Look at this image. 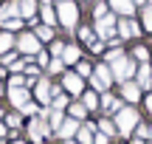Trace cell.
<instances>
[{
  "instance_id": "obj_1",
  "label": "cell",
  "mask_w": 152,
  "mask_h": 144,
  "mask_svg": "<svg viewBox=\"0 0 152 144\" xmlns=\"http://www.w3.org/2000/svg\"><path fill=\"white\" fill-rule=\"evenodd\" d=\"M135 124H141V119H138V113L132 110V107H121V110L115 113V130H118L121 136H130Z\"/></svg>"
},
{
  "instance_id": "obj_2",
  "label": "cell",
  "mask_w": 152,
  "mask_h": 144,
  "mask_svg": "<svg viewBox=\"0 0 152 144\" xmlns=\"http://www.w3.org/2000/svg\"><path fill=\"white\" fill-rule=\"evenodd\" d=\"M56 20L65 28H73L76 20H79V6H76L73 0H59V6H56Z\"/></svg>"
},
{
  "instance_id": "obj_3",
  "label": "cell",
  "mask_w": 152,
  "mask_h": 144,
  "mask_svg": "<svg viewBox=\"0 0 152 144\" xmlns=\"http://www.w3.org/2000/svg\"><path fill=\"white\" fill-rule=\"evenodd\" d=\"M110 71H113V79H118L121 85L130 82V76L135 73V62L130 60V57H121V60H115L113 65H110Z\"/></svg>"
},
{
  "instance_id": "obj_4",
  "label": "cell",
  "mask_w": 152,
  "mask_h": 144,
  "mask_svg": "<svg viewBox=\"0 0 152 144\" xmlns=\"http://www.w3.org/2000/svg\"><path fill=\"white\" fill-rule=\"evenodd\" d=\"M90 82H93V90H107L110 82H113V71H110V65H104V62H102V65H96Z\"/></svg>"
},
{
  "instance_id": "obj_5",
  "label": "cell",
  "mask_w": 152,
  "mask_h": 144,
  "mask_svg": "<svg viewBox=\"0 0 152 144\" xmlns=\"http://www.w3.org/2000/svg\"><path fill=\"white\" fill-rule=\"evenodd\" d=\"M54 130H51V124L45 122L42 116H34L31 122H28V136H31V141H42V136H51Z\"/></svg>"
},
{
  "instance_id": "obj_6",
  "label": "cell",
  "mask_w": 152,
  "mask_h": 144,
  "mask_svg": "<svg viewBox=\"0 0 152 144\" xmlns=\"http://www.w3.org/2000/svg\"><path fill=\"white\" fill-rule=\"evenodd\" d=\"M17 48L23 51V54L28 57V60H31L34 54H39V40H37V34H20V40H17Z\"/></svg>"
},
{
  "instance_id": "obj_7",
  "label": "cell",
  "mask_w": 152,
  "mask_h": 144,
  "mask_svg": "<svg viewBox=\"0 0 152 144\" xmlns=\"http://www.w3.org/2000/svg\"><path fill=\"white\" fill-rule=\"evenodd\" d=\"M48 96H51V82H48V79H39V82H37V90H34V99H37L39 105L51 107V99H48Z\"/></svg>"
},
{
  "instance_id": "obj_8",
  "label": "cell",
  "mask_w": 152,
  "mask_h": 144,
  "mask_svg": "<svg viewBox=\"0 0 152 144\" xmlns=\"http://www.w3.org/2000/svg\"><path fill=\"white\" fill-rule=\"evenodd\" d=\"M11 105L17 107V110H23V107L31 102V93H28V88H11Z\"/></svg>"
},
{
  "instance_id": "obj_9",
  "label": "cell",
  "mask_w": 152,
  "mask_h": 144,
  "mask_svg": "<svg viewBox=\"0 0 152 144\" xmlns=\"http://www.w3.org/2000/svg\"><path fill=\"white\" fill-rule=\"evenodd\" d=\"M113 26H115V17L113 14H107V17H102V20H96V34L99 37H113Z\"/></svg>"
},
{
  "instance_id": "obj_10",
  "label": "cell",
  "mask_w": 152,
  "mask_h": 144,
  "mask_svg": "<svg viewBox=\"0 0 152 144\" xmlns=\"http://www.w3.org/2000/svg\"><path fill=\"white\" fill-rule=\"evenodd\" d=\"M62 88H65L71 96H79V93H82V76H76V73H65Z\"/></svg>"
},
{
  "instance_id": "obj_11",
  "label": "cell",
  "mask_w": 152,
  "mask_h": 144,
  "mask_svg": "<svg viewBox=\"0 0 152 144\" xmlns=\"http://www.w3.org/2000/svg\"><path fill=\"white\" fill-rule=\"evenodd\" d=\"M79 127H82V124H79V119H65V122H62V127L56 130V133H59L62 139L68 141V139H73V136L79 133Z\"/></svg>"
},
{
  "instance_id": "obj_12",
  "label": "cell",
  "mask_w": 152,
  "mask_h": 144,
  "mask_svg": "<svg viewBox=\"0 0 152 144\" xmlns=\"http://www.w3.org/2000/svg\"><path fill=\"white\" fill-rule=\"evenodd\" d=\"M118 34H121V37H135V34H138V23L130 20V17L118 20Z\"/></svg>"
},
{
  "instance_id": "obj_13",
  "label": "cell",
  "mask_w": 152,
  "mask_h": 144,
  "mask_svg": "<svg viewBox=\"0 0 152 144\" xmlns=\"http://www.w3.org/2000/svg\"><path fill=\"white\" fill-rule=\"evenodd\" d=\"M110 6H113L121 17H130L132 11H135V3H132V0H110Z\"/></svg>"
},
{
  "instance_id": "obj_14",
  "label": "cell",
  "mask_w": 152,
  "mask_h": 144,
  "mask_svg": "<svg viewBox=\"0 0 152 144\" xmlns=\"http://www.w3.org/2000/svg\"><path fill=\"white\" fill-rule=\"evenodd\" d=\"M121 93H124L127 102H138V96H141V88H138V82H124L121 85Z\"/></svg>"
},
{
  "instance_id": "obj_15",
  "label": "cell",
  "mask_w": 152,
  "mask_h": 144,
  "mask_svg": "<svg viewBox=\"0 0 152 144\" xmlns=\"http://www.w3.org/2000/svg\"><path fill=\"white\" fill-rule=\"evenodd\" d=\"M37 9H39L37 0H17V11H20V17H26V20H28Z\"/></svg>"
},
{
  "instance_id": "obj_16",
  "label": "cell",
  "mask_w": 152,
  "mask_h": 144,
  "mask_svg": "<svg viewBox=\"0 0 152 144\" xmlns=\"http://www.w3.org/2000/svg\"><path fill=\"white\" fill-rule=\"evenodd\" d=\"M39 14H42V23H45V26H54V23H56V11L51 9L48 0H42V3H39Z\"/></svg>"
},
{
  "instance_id": "obj_17",
  "label": "cell",
  "mask_w": 152,
  "mask_h": 144,
  "mask_svg": "<svg viewBox=\"0 0 152 144\" xmlns=\"http://www.w3.org/2000/svg\"><path fill=\"white\" fill-rule=\"evenodd\" d=\"M149 85H152V68L141 65L138 68V88H149Z\"/></svg>"
},
{
  "instance_id": "obj_18",
  "label": "cell",
  "mask_w": 152,
  "mask_h": 144,
  "mask_svg": "<svg viewBox=\"0 0 152 144\" xmlns=\"http://www.w3.org/2000/svg\"><path fill=\"white\" fill-rule=\"evenodd\" d=\"M79 57H82V51L76 48V45H68V48L62 51V62H68V65H71V62H79Z\"/></svg>"
},
{
  "instance_id": "obj_19",
  "label": "cell",
  "mask_w": 152,
  "mask_h": 144,
  "mask_svg": "<svg viewBox=\"0 0 152 144\" xmlns=\"http://www.w3.org/2000/svg\"><path fill=\"white\" fill-rule=\"evenodd\" d=\"M20 11H17V3H3V9H0V23L11 20V17H17Z\"/></svg>"
},
{
  "instance_id": "obj_20",
  "label": "cell",
  "mask_w": 152,
  "mask_h": 144,
  "mask_svg": "<svg viewBox=\"0 0 152 144\" xmlns=\"http://www.w3.org/2000/svg\"><path fill=\"white\" fill-rule=\"evenodd\" d=\"M79 144H93V122L90 124H85V127H79Z\"/></svg>"
},
{
  "instance_id": "obj_21",
  "label": "cell",
  "mask_w": 152,
  "mask_h": 144,
  "mask_svg": "<svg viewBox=\"0 0 152 144\" xmlns=\"http://www.w3.org/2000/svg\"><path fill=\"white\" fill-rule=\"evenodd\" d=\"M102 107H104V110H115V113H118L121 110V102L113 99V96H102Z\"/></svg>"
},
{
  "instance_id": "obj_22",
  "label": "cell",
  "mask_w": 152,
  "mask_h": 144,
  "mask_svg": "<svg viewBox=\"0 0 152 144\" xmlns=\"http://www.w3.org/2000/svg\"><path fill=\"white\" fill-rule=\"evenodd\" d=\"M85 113H87V107L82 105V102H73V105H71V119H79V122H82Z\"/></svg>"
},
{
  "instance_id": "obj_23",
  "label": "cell",
  "mask_w": 152,
  "mask_h": 144,
  "mask_svg": "<svg viewBox=\"0 0 152 144\" xmlns=\"http://www.w3.org/2000/svg\"><path fill=\"white\" fill-rule=\"evenodd\" d=\"M11 45H14V37H11L9 31H3V34H0V54H6Z\"/></svg>"
},
{
  "instance_id": "obj_24",
  "label": "cell",
  "mask_w": 152,
  "mask_h": 144,
  "mask_svg": "<svg viewBox=\"0 0 152 144\" xmlns=\"http://www.w3.org/2000/svg\"><path fill=\"white\" fill-rule=\"evenodd\" d=\"M82 105L87 107V110H93V107H99V96H96V90H87L85 93V102Z\"/></svg>"
},
{
  "instance_id": "obj_25",
  "label": "cell",
  "mask_w": 152,
  "mask_h": 144,
  "mask_svg": "<svg viewBox=\"0 0 152 144\" xmlns=\"http://www.w3.org/2000/svg\"><path fill=\"white\" fill-rule=\"evenodd\" d=\"M99 127H102L104 136H115V133H118V130H115V122H110V119H102V122H99Z\"/></svg>"
},
{
  "instance_id": "obj_26",
  "label": "cell",
  "mask_w": 152,
  "mask_h": 144,
  "mask_svg": "<svg viewBox=\"0 0 152 144\" xmlns=\"http://www.w3.org/2000/svg\"><path fill=\"white\" fill-rule=\"evenodd\" d=\"M121 57H124V54H121V48H110L107 54H104V60H107V65H113V62L121 60Z\"/></svg>"
},
{
  "instance_id": "obj_27",
  "label": "cell",
  "mask_w": 152,
  "mask_h": 144,
  "mask_svg": "<svg viewBox=\"0 0 152 144\" xmlns=\"http://www.w3.org/2000/svg\"><path fill=\"white\" fill-rule=\"evenodd\" d=\"M6 122H9L11 130H17V127L23 124V116H20V113H11V116H6Z\"/></svg>"
},
{
  "instance_id": "obj_28",
  "label": "cell",
  "mask_w": 152,
  "mask_h": 144,
  "mask_svg": "<svg viewBox=\"0 0 152 144\" xmlns=\"http://www.w3.org/2000/svg\"><path fill=\"white\" fill-rule=\"evenodd\" d=\"M107 9H110L107 3H96V9H93V17H96V20H102V17H107Z\"/></svg>"
},
{
  "instance_id": "obj_29",
  "label": "cell",
  "mask_w": 152,
  "mask_h": 144,
  "mask_svg": "<svg viewBox=\"0 0 152 144\" xmlns=\"http://www.w3.org/2000/svg\"><path fill=\"white\" fill-rule=\"evenodd\" d=\"M51 37H54L51 26H39V28H37V40H51Z\"/></svg>"
},
{
  "instance_id": "obj_30",
  "label": "cell",
  "mask_w": 152,
  "mask_h": 144,
  "mask_svg": "<svg viewBox=\"0 0 152 144\" xmlns=\"http://www.w3.org/2000/svg\"><path fill=\"white\" fill-rule=\"evenodd\" d=\"M23 26V20H20V17H11V20H6L3 23V28H6V31H14V28H20Z\"/></svg>"
},
{
  "instance_id": "obj_31",
  "label": "cell",
  "mask_w": 152,
  "mask_h": 144,
  "mask_svg": "<svg viewBox=\"0 0 152 144\" xmlns=\"http://www.w3.org/2000/svg\"><path fill=\"white\" fill-rule=\"evenodd\" d=\"M62 65H65V62H62L59 57H54V60L48 62V71H51V73H59V71H62Z\"/></svg>"
},
{
  "instance_id": "obj_32",
  "label": "cell",
  "mask_w": 152,
  "mask_h": 144,
  "mask_svg": "<svg viewBox=\"0 0 152 144\" xmlns=\"http://www.w3.org/2000/svg\"><path fill=\"white\" fill-rule=\"evenodd\" d=\"M132 54H135V60H138V62H147V57H149V51L144 48V45H138V48L132 51Z\"/></svg>"
},
{
  "instance_id": "obj_33",
  "label": "cell",
  "mask_w": 152,
  "mask_h": 144,
  "mask_svg": "<svg viewBox=\"0 0 152 144\" xmlns=\"http://www.w3.org/2000/svg\"><path fill=\"white\" fill-rule=\"evenodd\" d=\"M144 26H147V31H152V6L144 9Z\"/></svg>"
},
{
  "instance_id": "obj_34",
  "label": "cell",
  "mask_w": 152,
  "mask_h": 144,
  "mask_svg": "<svg viewBox=\"0 0 152 144\" xmlns=\"http://www.w3.org/2000/svg\"><path fill=\"white\" fill-rule=\"evenodd\" d=\"M79 37L85 40L87 45H90V43H93V28H79Z\"/></svg>"
},
{
  "instance_id": "obj_35",
  "label": "cell",
  "mask_w": 152,
  "mask_h": 144,
  "mask_svg": "<svg viewBox=\"0 0 152 144\" xmlns=\"http://www.w3.org/2000/svg\"><path fill=\"white\" fill-rule=\"evenodd\" d=\"M90 73H93L90 62H79V76H90Z\"/></svg>"
},
{
  "instance_id": "obj_36",
  "label": "cell",
  "mask_w": 152,
  "mask_h": 144,
  "mask_svg": "<svg viewBox=\"0 0 152 144\" xmlns=\"http://www.w3.org/2000/svg\"><path fill=\"white\" fill-rule=\"evenodd\" d=\"M9 85H11V88H23V85H26V79H23L20 73H14V76L9 79Z\"/></svg>"
},
{
  "instance_id": "obj_37",
  "label": "cell",
  "mask_w": 152,
  "mask_h": 144,
  "mask_svg": "<svg viewBox=\"0 0 152 144\" xmlns=\"http://www.w3.org/2000/svg\"><path fill=\"white\" fill-rule=\"evenodd\" d=\"M147 136H149V127H147V124H138V130H135V139H147Z\"/></svg>"
},
{
  "instance_id": "obj_38",
  "label": "cell",
  "mask_w": 152,
  "mask_h": 144,
  "mask_svg": "<svg viewBox=\"0 0 152 144\" xmlns=\"http://www.w3.org/2000/svg\"><path fill=\"white\" fill-rule=\"evenodd\" d=\"M62 51H65V45H62V43H54V45H51V57H59V60H62Z\"/></svg>"
},
{
  "instance_id": "obj_39",
  "label": "cell",
  "mask_w": 152,
  "mask_h": 144,
  "mask_svg": "<svg viewBox=\"0 0 152 144\" xmlns=\"http://www.w3.org/2000/svg\"><path fill=\"white\" fill-rule=\"evenodd\" d=\"M14 57H17V54H11V51H6V54H3V65H14Z\"/></svg>"
},
{
  "instance_id": "obj_40",
  "label": "cell",
  "mask_w": 152,
  "mask_h": 144,
  "mask_svg": "<svg viewBox=\"0 0 152 144\" xmlns=\"http://www.w3.org/2000/svg\"><path fill=\"white\" fill-rule=\"evenodd\" d=\"M37 60H39V65H48V62H51V54H42V51H39Z\"/></svg>"
},
{
  "instance_id": "obj_41",
  "label": "cell",
  "mask_w": 152,
  "mask_h": 144,
  "mask_svg": "<svg viewBox=\"0 0 152 144\" xmlns=\"http://www.w3.org/2000/svg\"><path fill=\"white\" fill-rule=\"evenodd\" d=\"M93 144H107V136H104V133H99L96 139H93Z\"/></svg>"
},
{
  "instance_id": "obj_42",
  "label": "cell",
  "mask_w": 152,
  "mask_h": 144,
  "mask_svg": "<svg viewBox=\"0 0 152 144\" xmlns=\"http://www.w3.org/2000/svg\"><path fill=\"white\" fill-rule=\"evenodd\" d=\"M34 110H37V107H34V102H28V105H26V107H23V110H20V113H34Z\"/></svg>"
},
{
  "instance_id": "obj_43",
  "label": "cell",
  "mask_w": 152,
  "mask_h": 144,
  "mask_svg": "<svg viewBox=\"0 0 152 144\" xmlns=\"http://www.w3.org/2000/svg\"><path fill=\"white\" fill-rule=\"evenodd\" d=\"M6 133H9V130H6V124H0V141L6 139Z\"/></svg>"
},
{
  "instance_id": "obj_44",
  "label": "cell",
  "mask_w": 152,
  "mask_h": 144,
  "mask_svg": "<svg viewBox=\"0 0 152 144\" xmlns=\"http://www.w3.org/2000/svg\"><path fill=\"white\" fill-rule=\"evenodd\" d=\"M147 107H149V110H152V93L147 96Z\"/></svg>"
},
{
  "instance_id": "obj_45",
  "label": "cell",
  "mask_w": 152,
  "mask_h": 144,
  "mask_svg": "<svg viewBox=\"0 0 152 144\" xmlns=\"http://www.w3.org/2000/svg\"><path fill=\"white\" fill-rule=\"evenodd\" d=\"M132 144H144V141H141V139H132Z\"/></svg>"
},
{
  "instance_id": "obj_46",
  "label": "cell",
  "mask_w": 152,
  "mask_h": 144,
  "mask_svg": "<svg viewBox=\"0 0 152 144\" xmlns=\"http://www.w3.org/2000/svg\"><path fill=\"white\" fill-rule=\"evenodd\" d=\"M65 144H79V141H73V139H68V141H65Z\"/></svg>"
},
{
  "instance_id": "obj_47",
  "label": "cell",
  "mask_w": 152,
  "mask_h": 144,
  "mask_svg": "<svg viewBox=\"0 0 152 144\" xmlns=\"http://www.w3.org/2000/svg\"><path fill=\"white\" fill-rule=\"evenodd\" d=\"M0 119H3V107H0Z\"/></svg>"
},
{
  "instance_id": "obj_48",
  "label": "cell",
  "mask_w": 152,
  "mask_h": 144,
  "mask_svg": "<svg viewBox=\"0 0 152 144\" xmlns=\"http://www.w3.org/2000/svg\"><path fill=\"white\" fill-rule=\"evenodd\" d=\"M149 139H152V127H149Z\"/></svg>"
},
{
  "instance_id": "obj_49",
  "label": "cell",
  "mask_w": 152,
  "mask_h": 144,
  "mask_svg": "<svg viewBox=\"0 0 152 144\" xmlns=\"http://www.w3.org/2000/svg\"><path fill=\"white\" fill-rule=\"evenodd\" d=\"M0 93H3V85H0Z\"/></svg>"
},
{
  "instance_id": "obj_50",
  "label": "cell",
  "mask_w": 152,
  "mask_h": 144,
  "mask_svg": "<svg viewBox=\"0 0 152 144\" xmlns=\"http://www.w3.org/2000/svg\"><path fill=\"white\" fill-rule=\"evenodd\" d=\"M135 3H144V0H135Z\"/></svg>"
},
{
  "instance_id": "obj_51",
  "label": "cell",
  "mask_w": 152,
  "mask_h": 144,
  "mask_svg": "<svg viewBox=\"0 0 152 144\" xmlns=\"http://www.w3.org/2000/svg\"><path fill=\"white\" fill-rule=\"evenodd\" d=\"M17 144H26V141H17Z\"/></svg>"
},
{
  "instance_id": "obj_52",
  "label": "cell",
  "mask_w": 152,
  "mask_h": 144,
  "mask_svg": "<svg viewBox=\"0 0 152 144\" xmlns=\"http://www.w3.org/2000/svg\"><path fill=\"white\" fill-rule=\"evenodd\" d=\"M0 144H6V141H0Z\"/></svg>"
}]
</instances>
